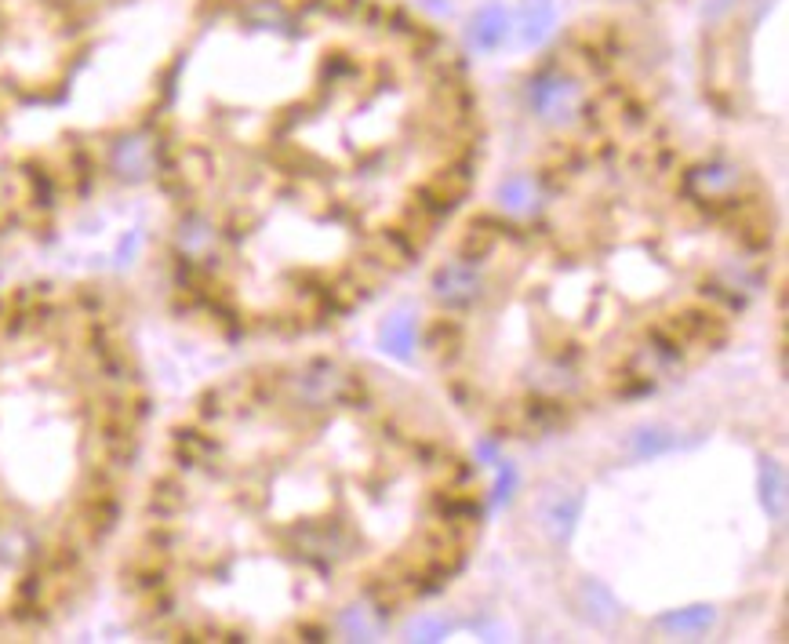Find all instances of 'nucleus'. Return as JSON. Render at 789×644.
I'll use <instances>...</instances> for the list:
<instances>
[{
	"label": "nucleus",
	"mask_w": 789,
	"mask_h": 644,
	"mask_svg": "<svg viewBox=\"0 0 789 644\" xmlns=\"http://www.w3.org/2000/svg\"><path fill=\"white\" fill-rule=\"evenodd\" d=\"M160 95L233 142L240 292L291 332L368 306L477 193V77L415 0H182Z\"/></svg>",
	"instance_id": "f03ea898"
},
{
	"label": "nucleus",
	"mask_w": 789,
	"mask_h": 644,
	"mask_svg": "<svg viewBox=\"0 0 789 644\" xmlns=\"http://www.w3.org/2000/svg\"><path fill=\"white\" fill-rule=\"evenodd\" d=\"M168 495L186 604L259 641L393 626L466 572L488 510L437 404L331 353L266 364L219 397Z\"/></svg>",
	"instance_id": "7ed1b4c3"
},
{
	"label": "nucleus",
	"mask_w": 789,
	"mask_h": 644,
	"mask_svg": "<svg viewBox=\"0 0 789 644\" xmlns=\"http://www.w3.org/2000/svg\"><path fill=\"white\" fill-rule=\"evenodd\" d=\"M546 124L433 252L419 346L444 397L531 437L677 383L768 288L753 168L677 117L622 19L579 22L531 84Z\"/></svg>",
	"instance_id": "f257e3e1"
}]
</instances>
